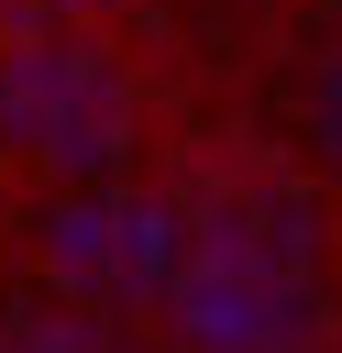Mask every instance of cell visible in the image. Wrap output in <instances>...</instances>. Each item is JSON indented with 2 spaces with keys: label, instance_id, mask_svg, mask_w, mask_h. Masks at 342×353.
<instances>
[{
  "label": "cell",
  "instance_id": "2",
  "mask_svg": "<svg viewBox=\"0 0 342 353\" xmlns=\"http://www.w3.org/2000/svg\"><path fill=\"white\" fill-rule=\"evenodd\" d=\"M0 132L55 176H110L132 154V88L88 44H22L0 66Z\"/></svg>",
  "mask_w": 342,
  "mask_h": 353
},
{
  "label": "cell",
  "instance_id": "1",
  "mask_svg": "<svg viewBox=\"0 0 342 353\" xmlns=\"http://www.w3.org/2000/svg\"><path fill=\"white\" fill-rule=\"evenodd\" d=\"M177 353H320V243L287 188H221L188 199V243L165 276Z\"/></svg>",
  "mask_w": 342,
  "mask_h": 353
},
{
  "label": "cell",
  "instance_id": "5",
  "mask_svg": "<svg viewBox=\"0 0 342 353\" xmlns=\"http://www.w3.org/2000/svg\"><path fill=\"white\" fill-rule=\"evenodd\" d=\"M22 353H77V342H22Z\"/></svg>",
  "mask_w": 342,
  "mask_h": 353
},
{
  "label": "cell",
  "instance_id": "3",
  "mask_svg": "<svg viewBox=\"0 0 342 353\" xmlns=\"http://www.w3.org/2000/svg\"><path fill=\"white\" fill-rule=\"evenodd\" d=\"M177 243H188V199H143L121 176H88L55 221H44V254L77 298H110V309H154L165 276H177Z\"/></svg>",
  "mask_w": 342,
  "mask_h": 353
},
{
  "label": "cell",
  "instance_id": "4",
  "mask_svg": "<svg viewBox=\"0 0 342 353\" xmlns=\"http://www.w3.org/2000/svg\"><path fill=\"white\" fill-rule=\"evenodd\" d=\"M309 121H320V143H331V154H342V66H331V77H320V99H309Z\"/></svg>",
  "mask_w": 342,
  "mask_h": 353
}]
</instances>
